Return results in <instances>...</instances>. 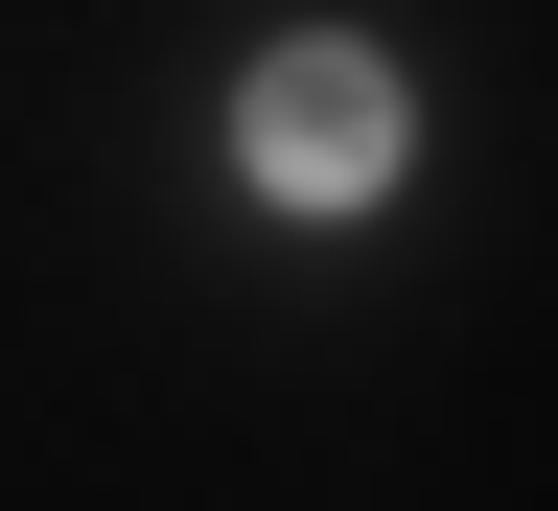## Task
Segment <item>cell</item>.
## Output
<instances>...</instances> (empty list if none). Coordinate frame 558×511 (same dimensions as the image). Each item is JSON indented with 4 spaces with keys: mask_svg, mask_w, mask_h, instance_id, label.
<instances>
[{
    "mask_svg": "<svg viewBox=\"0 0 558 511\" xmlns=\"http://www.w3.org/2000/svg\"><path fill=\"white\" fill-rule=\"evenodd\" d=\"M233 163H256L279 209H373V186H396V70H373V47H279L256 94H233Z\"/></svg>",
    "mask_w": 558,
    "mask_h": 511,
    "instance_id": "obj_1",
    "label": "cell"
}]
</instances>
